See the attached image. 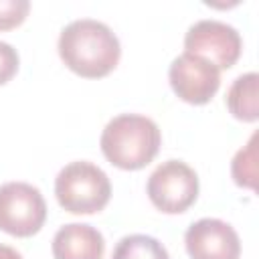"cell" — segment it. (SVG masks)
<instances>
[{"label": "cell", "mask_w": 259, "mask_h": 259, "mask_svg": "<svg viewBox=\"0 0 259 259\" xmlns=\"http://www.w3.org/2000/svg\"><path fill=\"white\" fill-rule=\"evenodd\" d=\"M59 57L67 69L85 79L109 75L121 57L119 38L99 20L79 18L69 22L59 34Z\"/></svg>", "instance_id": "6da1fadb"}, {"label": "cell", "mask_w": 259, "mask_h": 259, "mask_svg": "<svg viewBox=\"0 0 259 259\" xmlns=\"http://www.w3.org/2000/svg\"><path fill=\"white\" fill-rule=\"evenodd\" d=\"M162 134L154 119L140 113H121L101 132V152L109 164L121 170H140L160 152Z\"/></svg>", "instance_id": "7a4b0ae2"}, {"label": "cell", "mask_w": 259, "mask_h": 259, "mask_svg": "<svg viewBox=\"0 0 259 259\" xmlns=\"http://www.w3.org/2000/svg\"><path fill=\"white\" fill-rule=\"evenodd\" d=\"M55 196L71 214H93L107 206L111 182L99 166L79 160L61 168L55 178Z\"/></svg>", "instance_id": "3957f363"}, {"label": "cell", "mask_w": 259, "mask_h": 259, "mask_svg": "<svg viewBox=\"0 0 259 259\" xmlns=\"http://www.w3.org/2000/svg\"><path fill=\"white\" fill-rule=\"evenodd\" d=\"M146 192L158 210L180 214L198 198V176L186 162L166 160L150 174Z\"/></svg>", "instance_id": "277c9868"}, {"label": "cell", "mask_w": 259, "mask_h": 259, "mask_svg": "<svg viewBox=\"0 0 259 259\" xmlns=\"http://www.w3.org/2000/svg\"><path fill=\"white\" fill-rule=\"evenodd\" d=\"M47 221V202L40 190L28 182L0 186V231L12 237H32Z\"/></svg>", "instance_id": "5b68a950"}, {"label": "cell", "mask_w": 259, "mask_h": 259, "mask_svg": "<svg viewBox=\"0 0 259 259\" xmlns=\"http://www.w3.org/2000/svg\"><path fill=\"white\" fill-rule=\"evenodd\" d=\"M243 51L241 34L235 26L221 20H198L184 36V53L206 59L219 71L231 69Z\"/></svg>", "instance_id": "8992f818"}, {"label": "cell", "mask_w": 259, "mask_h": 259, "mask_svg": "<svg viewBox=\"0 0 259 259\" xmlns=\"http://www.w3.org/2000/svg\"><path fill=\"white\" fill-rule=\"evenodd\" d=\"M168 81L178 99L190 105H204L221 87V71L202 57L182 53L170 63Z\"/></svg>", "instance_id": "52a82bcc"}, {"label": "cell", "mask_w": 259, "mask_h": 259, "mask_svg": "<svg viewBox=\"0 0 259 259\" xmlns=\"http://www.w3.org/2000/svg\"><path fill=\"white\" fill-rule=\"evenodd\" d=\"M184 245L190 259H239L241 239L237 231L221 219H200L184 233Z\"/></svg>", "instance_id": "ba28073f"}, {"label": "cell", "mask_w": 259, "mask_h": 259, "mask_svg": "<svg viewBox=\"0 0 259 259\" xmlns=\"http://www.w3.org/2000/svg\"><path fill=\"white\" fill-rule=\"evenodd\" d=\"M51 249L55 259H103L105 239L91 225L69 223L55 233Z\"/></svg>", "instance_id": "9c48e42d"}, {"label": "cell", "mask_w": 259, "mask_h": 259, "mask_svg": "<svg viewBox=\"0 0 259 259\" xmlns=\"http://www.w3.org/2000/svg\"><path fill=\"white\" fill-rule=\"evenodd\" d=\"M227 107L239 121L253 123L259 119V75L255 71L239 75L227 91Z\"/></svg>", "instance_id": "30bf717a"}, {"label": "cell", "mask_w": 259, "mask_h": 259, "mask_svg": "<svg viewBox=\"0 0 259 259\" xmlns=\"http://www.w3.org/2000/svg\"><path fill=\"white\" fill-rule=\"evenodd\" d=\"M111 259H170V255L158 239L136 233L119 239Z\"/></svg>", "instance_id": "8fae6325"}, {"label": "cell", "mask_w": 259, "mask_h": 259, "mask_svg": "<svg viewBox=\"0 0 259 259\" xmlns=\"http://www.w3.org/2000/svg\"><path fill=\"white\" fill-rule=\"evenodd\" d=\"M231 174L237 186L255 190L257 188V132L249 138L247 146H243L233 162H231Z\"/></svg>", "instance_id": "7c38bea8"}, {"label": "cell", "mask_w": 259, "mask_h": 259, "mask_svg": "<svg viewBox=\"0 0 259 259\" xmlns=\"http://www.w3.org/2000/svg\"><path fill=\"white\" fill-rule=\"evenodd\" d=\"M28 0H0V30H12L28 16Z\"/></svg>", "instance_id": "4fadbf2b"}, {"label": "cell", "mask_w": 259, "mask_h": 259, "mask_svg": "<svg viewBox=\"0 0 259 259\" xmlns=\"http://www.w3.org/2000/svg\"><path fill=\"white\" fill-rule=\"evenodd\" d=\"M20 59L12 45L0 40V85H6L18 71Z\"/></svg>", "instance_id": "5bb4252c"}, {"label": "cell", "mask_w": 259, "mask_h": 259, "mask_svg": "<svg viewBox=\"0 0 259 259\" xmlns=\"http://www.w3.org/2000/svg\"><path fill=\"white\" fill-rule=\"evenodd\" d=\"M0 259H22V255L8 245H0Z\"/></svg>", "instance_id": "9a60e30c"}]
</instances>
